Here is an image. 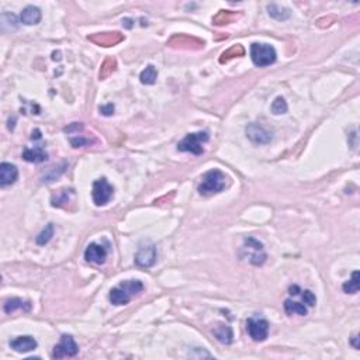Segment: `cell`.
<instances>
[{
    "label": "cell",
    "mask_w": 360,
    "mask_h": 360,
    "mask_svg": "<svg viewBox=\"0 0 360 360\" xmlns=\"http://www.w3.org/2000/svg\"><path fill=\"white\" fill-rule=\"evenodd\" d=\"M144 290V285L140 280H125L121 281L117 287H113L109 294L110 302L113 305H125L131 301V298L140 294Z\"/></svg>",
    "instance_id": "cell-1"
},
{
    "label": "cell",
    "mask_w": 360,
    "mask_h": 360,
    "mask_svg": "<svg viewBox=\"0 0 360 360\" xmlns=\"http://www.w3.org/2000/svg\"><path fill=\"white\" fill-rule=\"evenodd\" d=\"M227 186V177L218 169H213L201 177L198 185V193L201 196H211L221 193Z\"/></svg>",
    "instance_id": "cell-2"
},
{
    "label": "cell",
    "mask_w": 360,
    "mask_h": 360,
    "mask_svg": "<svg viewBox=\"0 0 360 360\" xmlns=\"http://www.w3.org/2000/svg\"><path fill=\"white\" fill-rule=\"evenodd\" d=\"M250 58L256 66L265 68V66H269V65L276 62L277 54H276V49L269 44L253 42L250 45Z\"/></svg>",
    "instance_id": "cell-3"
},
{
    "label": "cell",
    "mask_w": 360,
    "mask_h": 360,
    "mask_svg": "<svg viewBox=\"0 0 360 360\" xmlns=\"http://www.w3.org/2000/svg\"><path fill=\"white\" fill-rule=\"evenodd\" d=\"M209 140L210 135L205 131L187 134L186 137L177 144V151L190 152L193 155H201L204 152L203 145L205 142H209Z\"/></svg>",
    "instance_id": "cell-4"
},
{
    "label": "cell",
    "mask_w": 360,
    "mask_h": 360,
    "mask_svg": "<svg viewBox=\"0 0 360 360\" xmlns=\"http://www.w3.org/2000/svg\"><path fill=\"white\" fill-rule=\"evenodd\" d=\"M157 262V248L149 241L141 242L138 250L135 253V265L142 269H148Z\"/></svg>",
    "instance_id": "cell-5"
},
{
    "label": "cell",
    "mask_w": 360,
    "mask_h": 360,
    "mask_svg": "<svg viewBox=\"0 0 360 360\" xmlns=\"http://www.w3.org/2000/svg\"><path fill=\"white\" fill-rule=\"evenodd\" d=\"M114 194V189L110 183L107 182V179L101 177V179L94 180L93 190H92V197H93V203L97 207L106 205L110 201V198Z\"/></svg>",
    "instance_id": "cell-6"
},
{
    "label": "cell",
    "mask_w": 360,
    "mask_h": 360,
    "mask_svg": "<svg viewBox=\"0 0 360 360\" xmlns=\"http://www.w3.org/2000/svg\"><path fill=\"white\" fill-rule=\"evenodd\" d=\"M246 135L255 144H267L273 138L272 130L261 124V122H250L249 125L246 127Z\"/></svg>",
    "instance_id": "cell-7"
},
{
    "label": "cell",
    "mask_w": 360,
    "mask_h": 360,
    "mask_svg": "<svg viewBox=\"0 0 360 360\" xmlns=\"http://www.w3.org/2000/svg\"><path fill=\"white\" fill-rule=\"evenodd\" d=\"M79 352V346L75 342V339L70 335H62L61 342L54 348L53 357L54 359H62V357H73Z\"/></svg>",
    "instance_id": "cell-8"
},
{
    "label": "cell",
    "mask_w": 360,
    "mask_h": 360,
    "mask_svg": "<svg viewBox=\"0 0 360 360\" xmlns=\"http://www.w3.org/2000/svg\"><path fill=\"white\" fill-rule=\"evenodd\" d=\"M246 331L249 337L255 342H263L266 341L269 335V322L266 320H256V318H249L246 321Z\"/></svg>",
    "instance_id": "cell-9"
},
{
    "label": "cell",
    "mask_w": 360,
    "mask_h": 360,
    "mask_svg": "<svg viewBox=\"0 0 360 360\" xmlns=\"http://www.w3.org/2000/svg\"><path fill=\"white\" fill-rule=\"evenodd\" d=\"M107 258V249H106L103 245L92 244L87 245L86 250H85V259L90 263H96V265H103Z\"/></svg>",
    "instance_id": "cell-10"
},
{
    "label": "cell",
    "mask_w": 360,
    "mask_h": 360,
    "mask_svg": "<svg viewBox=\"0 0 360 360\" xmlns=\"http://www.w3.org/2000/svg\"><path fill=\"white\" fill-rule=\"evenodd\" d=\"M38 346V343L35 341L34 338L30 337V335H24V337H17L14 338L13 341H10V348L17 352V353H27L34 350Z\"/></svg>",
    "instance_id": "cell-11"
},
{
    "label": "cell",
    "mask_w": 360,
    "mask_h": 360,
    "mask_svg": "<svg viewBox=\"0 0 360 360\" xmlns=\"http://www.w3.org/2000/svg\"><path fill=\"white\" fill-rule=\"evenodd\" d=\"M18 177V170L16 165L9 162H3L0 165V186L6 187L16 183Z\"/></svg>",
    "instance_id": "cell-12"
},
{
    "label": "cell",
    "mask_w": 360,
    "mask_h": 360,
    "mask_svg": "<svg viewBox=\"0 0 360 360\" xmlns=\"http://www.w3.org/2000/svg\"><path fill=\"white\" fill-rule=\"evenodd\" d=\"M23 159L31 163H42L48 159V153L42 146L25 148L23 151Z\"/></svg>",
    "instance_id": "cell-13"
},
{
    "label": "cell",
    "mask_w": 360,
    "mask_h": 360,
    "mask_svg": "<svg viewBox=\"0 0 360 360\" xmlns=\"http://www.w3.org/2000/svg\"><path fill=\"white\" fill-rule=\"evenodd\" d=\"M21 23L25 25H34L41 21V10L35 6H27L20 14Z\"/></svg>",
    "instance_id": "cell-14"
},
{
    "label": "cell",
    "mask_w": 360,
    "mask_h": 360,
    "mask_svg": "<svg viewBox=\"0 0 360 360\" xmlns=\"http://www.w3.org/2000/svg\"><path fill=\"white\" fill-rule=\"evenodd\" d=\"M214 337L217 338V341H220L224 345H229L234 341V332L231 326L225 325V324H218L213 329Z\"/></svg>",
    "instance_id": "cell-15"
},
{
    "label": "cell",
    "mask_w": 360,
    "mask_h": 360,
    "mask_svg": "<svg viewBox=\"0 0 360 360\" xmlns=\"http://www.w3.org/2000/svg\"><path fill=\"white\" fill-rule=\"evenodd\" d=\"M31 308V302L21 300V298H9L7 301H5L3 304V310L6 314H13L16 310H24V311H29Z\"/></svg>",
    "instance_id": "cell-16"
},
{
    "label": "cell",
    "mask_w": 360,
    "mask_h": 360,
    "mask_svg": "<svg viewBox=\"0 0 360 360\" xmlns=\"http://www.w3.org/2000/svg\"><path fill=\"white\" fill-rule=\"evenodd\" d=\"M285 311L289 314V315H301V317L307 315L308 313L307 307H305L304 304L293 301V300H290V298L285 301Z\"/></svg>",
    "instance_id": "cell-17"
},
{
    "label": "cell",
    "mask_w": 360,
    "mask_h": 360,
    "mask_svg": "<svg viewBox=\"0 0 360 360\" xmlns=\"http://www.w3.org/2000/svg\"><path fill=\"white\" fill-rule=\"evenodd\" d=\"M73 193L72 189H62L59 192L54 193L53 197H51V204L53 207H62L64 204H66L69 201V196Z\"/></svg>",
    "instance_id": "cell-18"
},
{
    "label": "cell",
    "mask_w": 360,
    "mask_h": 360,
    "mask_svg": "<svg viewBox=\"0 0 360 360\" xmlns=\"http://www.w3.org/2000/svg\"><path fill=\"white\" fill-rule=\"evenodd\" d=\"M158 70L153 65H148L145 69L141 72L140 81L142 85H153L157 82Z\"/></svg>",
    "instance_id": "cell-19"
},
{
    "label": "cell",
    "mask_w": 360,
    "mask_h": 360,
    "mask_svg": "<svg viewBox=\"0 0 360 360\" xmlns=\"http://www.w3.org/2000/svg\"><path fill=\"white\" fill-rule=\"evenodd\" d=\"M267 13H269L270 17L276 18L279 21H283V20H287V18L290 17V12L287 9H285V7L277 6V5H269L267 6Z\"/></svg>",
    "instance_id": "cell-20"
},
{
    "label": "cell",
    "mask_w": 360,
    "mask_h": 360,
    "mask_svg": "<svg viewBox=\"0 0 360 360\" xmlns=\"http://www.w3.org/2000/svg\"><path fill=\"white\" fill-rule=\"evenodd\" d=\"M342 289L346 294H356V293L359 291V272H357V270H354L353 272L352 279L343 283Z\"/></svg>",
    "instance_id": "cell-21"
},
{
    "label": "cell",
    "mask_w": 360,
    "mask_h": 360,
    "mask_svg": "<svg viewBox=\"0 0 360 360\" xmlns=\"http://www.w3.org/2000/svg\"><path fill=\"white\" fill-rule=\"evenodd\" d=\"M54 237V225L53 224H48L47 227L44 228L40 233V235L37 237V244L38 245H47Z\"/></svg>",
    "instance_id": "cell-22"
},
{
    "label": "cell",
    "mask_w": 360,
    "mask_h": 360,
    "mask_svg": "<svg viewBox=\"0 0 360 360\" xmlns=\"http://www.w3.org/2000/svg\"><path fill=\"white\" fill-rule=\"evenodd\" d=\"M287 103H286L285 97H276L274 99V101L272 103V113L273 114H285L286 111H287Z\"/></svg>",
    "instance_id": "cell-23"
},
{
    "label": "cell",
    "mask_w": 360,
    "mask_h": 360,
    "mask_svg": "<svg viewBox=\"0 0 360 360\" xmlns=\"http://www.w3.org/2000/svg\"><path fill=\"white\" fill-rule=\"evenodd\" d=\"M300 293H301L302 300H304V302H305L307 305H310V307L315 305V302H317V297H315V294H314L313 291L304 290V291H300Z\"/></svg>",
    "instance_id": "cell-24"
},
{
    "label": "cell",
    "mask_w": 360,
    "mask_h": 360,
    "mask_svg": "<svg viewBox=\"0 0 360 360\" xmlns=\"http://www.w3.org/2000/svg\"><path fill=\"white\" fill-rule=\"evenodd\" d=\"M70 144H72L73 148H79V146L90 144V141L86 140V138H83V137H76V138H70Z\"/></svg>",
    "instance_id": "cell-25"
},
{
    "label": "cell",
    "mask_w": 360,
    "mask_h": 360,
    "mask_svg": "<svg viewBox=\"0 0 360 360\" xmlns=\"http://www.w3.org/2000/svg\"><path fill=\"white\" fill-rule=\"evenodd\" d=\"M100 113H101L103 116H111V114L114 113V106L113 105L103 106V107H100Z\"/></svg>",
    "instance_id": "cell-26"
},
{
    "label": "cell",
    "mask_w": 360,
    "mask_h": 360,
    "mask_svg": "<svg viewBox=\"0 0 360 360\" xmlns=\"http://www.w3.org/2000/svg\"><path fill=\"white\" fill-rule=\"evenodd\" d=\"M289 291H290L291 296H297V294H300V287L298 286H290V289H289Z\"/></svg>",
    "instance_id": "cell-27"
},
{
    "label": "cell",
    "mask_w": 360,
    "mask_h": 360,
    "mask_svg": "<svg viewBox=\"0 0 360 360\" xmlns=\"http://www.w3.org/2000/svg\"><path fill=\"white\" fill-rule=\"evenodd\" d=\"M31 138H33V140H40L41 138L40 130H34V131H33V135H31Z\"/></svg>",
    "instance_id": "cell-28"
},
{
    "label": "cell",
    "mask_w": 360,
    "mask_h": 360,
    "mask_svg": "<svg viewBox=\"0 0 360 360\" xmlns=\"http://www.w3.org/2000/svg\"><path fill=\"white\" fill-rule=\"evenodd\" d=\"M357 341H359V337H357V335H354V337L352 338V341H350L354 349H359V343H357Z\"/></svg>",
    "instance_id": "cell-29"
}]
</instances>
